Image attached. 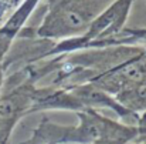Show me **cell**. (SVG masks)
<instances>
[{"instance_id": "277c9868", "label": "cell", "mask_w": 146, "mask_h": 144, "mask_svg": "<svg viewBox=\"0 0 146 144\" xmlns=\"http://www.w3.org/2000/svg\"><path fill=\"white\" fill-rule=\"evenodd\" d=\"M47 144H51V143H47Z\"/></svg>"}, {"instance_id": "3957f363", "label": "cell", "mask_w": 146, "mask_h": 144, "mask_svg": "<svg viewBox=\"0 0 146 144\" xmlns=\"http://www.w3.org/2000/svg\"><path fill=\"white\" fill-rule=\"evenodd\" d=\"M0 83H1V73H0Z\"/></svg>"}, {"instance_id": "7a4b0ae2", "label": "cell", "mask_w": 146, "mask_h": 144, "mask_svg": "<svg viewBox=\"0 0 146 144\" xmlns=\"http://www.w3.org/2000/svg\"><path fill=\"white\" fill-rule=\"evenodd\" d=\"M71 94L80 101L82 107H109L121 116H126L131 113V110L123 107L115 98L109 97V94L105 90H102L98 86H92V84L78 86L71 90Z\"/></svg>"}, {"instance_id": "6da1fadb", "label": "cell", "mask_w": 146, "mask_h": 144, "mask_svg": "<svg viewBox=\"0 0 146 144\" xmlns=\"http://www.w3.org/2000/svg\"><path fill=\"white\" fill-rule=\"evenodd\" d=\"M33 101V94L30 92L21 90L11 93L0 98V141L3 143L9 137V131L16 123L20 114L30 108Z\"/></svg>"}]
</instances>
